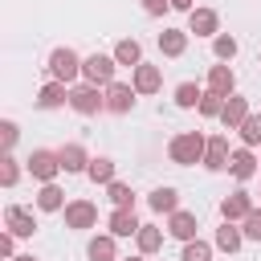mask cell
I'll use <instances>...</instances> for the list:
<instances>
[{"label": "cell", "instance_id": "cell-1", "mask_svg": "<svg viewBox=\"0 0 261 261\" xmlns=\"http://www.w3.org/2000/svg\"><path fill=\"white\" fill-rule=\"evenodd\" d=\"M204 151H208V139H204L200 130H184V135H175V139H171V147H167V155H171L179 167L200 163V159H204Z\"/></svg>", "mask_w": 261, "mask_h": 261}, {"label": "cell", "instance_id": "cell-2", "mask_svg": "<svg viewBox=\"0 0 261 261\" xmlns=\"http://www.w3.org/2000/svg\"><path fill=\"white\" fill-rule=\"evenodd\" d=\"M49 73H53V82H73L82 73V57L73 49H53L49 53Z\"/></svg>", "mask_w": 261, "mask_h": 261}, {"label": "cell", "instance_id": "cell-3", "mask_svg": "<svg viewBox=\"0 0 261 261\" xmlns=\"http://www.w3.org/2000/svg\"><path fill=\"white\" fill-rule=\"evenodd\" d=\"M114 57H106V53H94V57H86L82 61V77L90 82V86H110L114 82Z\"/></svg>", "mask_w": 261, "mask_h": 261}, {"label": "cell", "instance_id": "cell-4", "mask_svg": "<svg viewBox=\"0 0 261 261\" xmlns=\"http://www.w3.org/2000/svg\"><path fill=\"white\" fill-rule=\"evenodd\" d=\"M69 106L77 110V114H98V110H106V98L98 94V86H73L69 90Z\"/></svg>", "mask_w": 261, "mask_h": 261}, {"label": "cell", "instance_id": "cell-5", "mask_svg": "<svg viewBox=\"0 0 261 261\" xmlns=\"http://www.w3.org/2000/svg\"><path fill=\"white\" fill-rule=\"evenodd\" d=\"M29 171H33V179H41V184H53V175L61 171V159H57V151H33L29 155Z\"/></svg>", "mask_w": 261, "mask_h": 261}, {"label": "cell", "instance_id": "cell-6", "mask_svg": "<svg viewBox=\"0 0 261 261\" xmlns=\"http://www.w3.org/2000/svg\"><path fill=\"white\" fill-rule=\"evenodd\" d=\"M94 224H98V204H90V200L65 204V228H94Z\"/></svg>", "mask_w": 261, "mask_h": 261}, {"label": "cell", "instance_id": "cell-7", "mask_svg": "<svg viewBox=\"0 0 261 261\" xmlns=\"http://www.w3.org/2000/svg\"><path fill=\"white\" fill-rule=\"evenodd\" d=\"M130 106H135V86L110 82V86H106V110H110V114H126Z\"/></svg>", "mask_w": 261, "mask_h": 261}, {"label": "cell", "instance_id": "cell-8", "mask_svg": "<svg viewBox=\"0 0 261 261\" xmlns=\"http://www.w3.org/2000/svg\"><path fill=\"white\" fill-rule=\"evenodd\" d=\"M249 118V102L241 98V94H232V98H224V110H220V122H224V130H241V122Z\"/></svg>", "mask_w": 261, "mask_h": 261}, {"label": "cell", "instance_id": "cell-9", "mask_svg": "<svg viewBox=\"0 0 261 261\" xmlns=\"http://www.w3.org/2000/svg\"><path fill=\"white\" fill-rule=\"evenodd\" d=\"M139 216H135V208H114L110 212V237H139Z\"/></svg>", "mask_w": 261, "mask_h": 261}, {"label": "cell", "instance_id": "cell-10", "mask_svg": "<svg viewBox=\"0 0 261 261\" xmlns=\"http://www.w3.org/2000/svg\"><path fill=\"white\" fill-rule=\"evenodd\" d=\"M220 29V16L212 12V8H192V20H188V33H196V37H212Z\"/></svg>", "mask_w": 261, "mask_h": 261}, {"label": "cell", "instance_id": "cell-11", "mask_svg": "<svg viewBox=\"0 0 261 261\" xmlns=\"http://www.w3.org/2000/svg\"><path fill=\"white\" fill-rule=\"evenodd\" d=\"M159 86H163L159 65H135V94H155Z\"/></svg>", "mask_w": 261, "mask_h": 261}, {"label": "cell", "instance_id": "cell-12", "mask_svg": "<svg viewBox=\"0 0 261 261\" xmlns=\"http://www.w3.org/2000/svg\"><path fill=\"white\" fill-rule=\"evenodd\" d=\"M249 212H253L249 192H232V196H224V204H220V216H224V220H245Z\"/></svg>", "mask_w": 261, "mask_h": 261}, {"label": "cell", "instance_id": "cell-13", "mask_svg": "<svg viewBox=\"0 0 261 261\" xmlns=\"http://www.w3.org/2000/svg\"><path fill=\"white\" fill-rule=\"evenodd\" d=\"M4 224H8V232H12V237H33V228H37L33 212H24V208H16V204L4 212Z\"/></svg>", "mask_w": 261, "mask_h": 261}, {"label": "cell", "instance_id": "cell-14", "mask_svg": "<svg viewBox=\"0 0 261 261\" xmlns=\"http://www.w3.org/2000/svg\"><path fill=\"white\" fill-rule=\"evenodd\" d=\"M57 159H61L65 171H86V167H90V155H86L82 143H65V147L57 151Z\"/></svg>", "mask_w": 261, "mask_h": 261}, {"label": "cell", "instance_id": "cell-15", "mask_svg": "<svg viewBox=\"0 0 261 261\" xmlns=\"http://www.w3.org/2000/svg\"><path fill=\"white\" fill-rule=\"evenodd\" d=\"M208 94L232 98V69H228V65H212V69H208Z\"/></svg>", "mask_w": 261, "mask_h": 261}, {"label": "cell", "instance_id": "cell-16", "mask_svg": "<svg viewBox=\"0 0 261 261\" xmlns=\"http://www.w3.org/2000/svg\"><path fill=\"white\" fill-rule=\"evenodd\" d=\"M61 102H69L65 82H49V86H41V94H37V106H41V110H57Z\"/></svg>", "mask_w": 261, "mask_h": 261}, {"label": "cell", "instance_id": "cell-17", "mask_svg": "<svg viewBox=\"0 0 261 261\" xmlns=\"http://www.w3.org/2000/svg\"><path fill=\"white\" fill-rule=\"evenodd\" d=\"M204 163H208L212 171H220V167H228V139H224V135H212V139H208V151H204Z\"/></svg>", "mask_w": 261, "mask_h": 261}, {"label": "cell", "instance_id": "cell-18", "mask_svg": "<svg viewBox=\"0 0 261 261\" xmlns=\"http://www.w3.org/2000/svg\"><path fill=\"white\" fill-rule=\"evenodd\" d=\"M159 49H163L167 57H179V53L188 49V33H184V29H163V33H159Z\"/></svg>", "mask_w": 261, "mask_h": 261}, {"label": "cell", "instance_id": "cell-19", "mask_svg": "<svg viewBox=\"0 0 261 261\" xmlns=\"http://www.w3.org/2000/svg\"><path fill=\"white\" fill-rule=\"evenodd\" d=\"M37 208H41V212H61V208H65V192H61L57 184H45V188L37 192Z\"/></svg>", "mask_w": 261, "mask_h": 261}, {"label": "cell", "instance_id": "cell-20", "mask_svg": "<svg viewBox=\"0 0 261 261\" xmlns=\"http://www.w3.org/2000/svg\"><path fill=\"white\" fill-rule=\"evenodd\" d=\"M167 232H171V237H179V241H192V237H196V216H192V212H171Z\"/></svg>", "mask_w": 261, "mask_h": 261}, {"label": "cell", "instance_id": "cell-21", "mask_svg": "<svg viewBox=\"0 0 261 261\" xmlns=\"http://www.w3.org/2000/svg\"><path fill=\"white\" fill-rule=\"evenodd\" d=\"M114 61H118V65H143V49H139V41H130V37L118 41V45H114Z\"/></svg>", "mask_w": 261, "mask_h": 261}, {"label": "cell", "instance_id": "cell-22", "mask_svg": "<svg viewBox=\"0 0 261 261\" xmlns=\"http://www.w3.org/2000/svg\"><path fill=\"white\" fill-rule=\"evenodd\" d=\"M228 171H232L237 179H249V175L257 171V159H253V151H232V159H228Z\"/></svg>", "mask_w": 261, "mask_h": 261}, {"label": "cell", "instance_id": "cell-23", "mask_svg": "<svg viewBox=\"0 0 261 261\" xmlns=\"http://www.w3.org/2000/svg\"><path fill=\"white\" fill-rule=\"evenodd\" d=\"M241 241H245V232H241V228H232V220H224V224L216 228V245H220L224 253H237V249H241Z\"/></svg>", "mask_w": 261, "mask_h": 261}, {"label": "cell", "instance_id": "cell-24", "mask_svg": "<svg viewBox=\"0 0 261 261\" xmlns=\"http://www.w3.org/2000/svg\"><path fill=\"white\" fill-rule=\"evenodd\" d=\"M200 102H204V90H200L196 82H184V86H175V106L192 110V106H200Z\"/></svg>", "mask_w": 261, "mask_h": 261}, {"label": "cell", "instance_id": "cell-25", "mask_svg": "<svg viewBox=\"0 0 261 261\" xmlns=\"http://www.w3.org/2000/svg\"><path fill=\"white\" fill-rule=\"evenodd\" d=\"M175 204H179V200H175V188H155V192H151V208H155V212H167V216H171V212H179Z\"/></svg>", "mask_w": 261, "mask_h": 261}, {"label": "cell", "instance_id": "cell-26", "mask_svg": "<svg viewBox=\"0 0 261 261\" xmlns=\"http://www.w3.org/2000/svg\"><path fill=\"white\" fill-rule=\"evenodd\" d=\"M86 175H90L94 184H114V163H110V159H90Z\"/></svg>", "mask_w": 261, "mask_h": 261}, {"label": "cell", "instance_id": "cell-27", "mask_svg": "<svg viewBox=\"0 0 261 261\" xmlns=\"http://www.w3.org/2000/svg\"><path fill=\"white\" fill-rule=\"evenodd\" d=\"M135 241H139V249H143V253H155V249H159V245H163V232H159V228H155V224H143V228H139V237H135Z\"/></svg>", "mask_w": 261, "mask_h": 261}, {"label": "cell", "instance_id": "cell-28", "mask_svg": "<svg viewBox=\"0 0 261 261\" xmlns=\"http://www.w3.org/2000/svg\"><path fill=\"white\" fill-rule=\"evenodd\" d=\"M90 261H114V237H94L90 241Z\"/></svg>", "mask_w": 261, "mask_h": 261}, {"label": "cell", "instance_id": "cell-29", "mask_svg": "<svg viewBox=\"0 0 261 261\" xmlns=\"http://www.w3.org/2000/svg\"><path fill=\"white\" fill-rule=\"evenodd\" d=\"M212 53H216L220 61H228V57L237 53V37H228V33H216V41H212Z\"/></svg>", "mask_w": 261, "mask_h": 261}, {"label": "cell", "instance_id": "cell-30", "mask_svg": "<svg viewBox=\"0 0 261 261\" xmlns=\"http://www.w3.org/2000/svg\"><path fill=\"white\" fill-rule=\"evenodd\" d=\"M241 139H245L249 147H257V143H261V118H257V114H249V118L241 122Z\"/></svg>", "mask_w": 261, "mask_h": 261}, {"label": "cell", "instance_id": "cell-31", "mask_svg": "<svg viewBox=\"0 0 261 261\" xmlns=\"http://www.w3.org/2000/svg\"><path fill=\"white\" fill-rule=\"evenodd\" d=\"M184 261H212V249L204 241H188L184 245Z\"/></svg>", "mask_w": 261, "mask_h": 261}, {"label": "cell", "instance_id": "cell-32", "mask_svg": "<svg viewBox=\"0 0 261 261\" xmlns=\"http://www.w3.org/2000/svg\"><path fill=\"white\" fill-rule=\"evenodd\" d=\"M220 110H224V98H220V94H204L200 114H204V118H220Z\"/></svg>", "mask_w": 261, "mask_h": 261}, {"label": "cell", "instance_id": "cell-33", "mask_svg": "<svg viewBox=\"0 0 261 261\" xmlns=\"http://www.w3.org/2000/svg\"><path fill=\"white\" fill-rule=\"evenodd\" d=\"M110 200H114V208H135V196L126 184H110Z\"/></svg>", "mask_w": 261, "mask_h": 261}, {"label": "cell", "instance_id": "cell-34", "mask_svg": "<svg viewBox=\"0 0 261 261\" xmlns=\"http://www.w3.org/2000/svg\"><path fill=\"white\" fill-rule=\"evenodd\" d=\"M249 241H261V208H253L249 216H245V228H241Z\"/></svg>", "mask_w": 261, "mask_h": 261}, {"label": "cell", "instance_id": "cell-35", "mask_svg": "<svg viewBox=\"0 0 261 261\" xmlns=\"http://www.w3.org/2000/svg\"><path fill=\"white\" fill-rule=\"evenodd\" d=\"M16 175H20L16 159H12V155H4V167H0V184H4V188H12V184H16Z\"/></svg>", "mask_w": 261, "mask_h": 261}, {"label": "cell", "instance_id": "cell-36", "mask_svg": "<svg viewBox=\"0 0 261 261\" xmlns=\"http://www.w3.org/2000/svg\"><path fill=\"white\" fill-rule=\"evenodd\" d=\"M0 135H4V151H8V147L16 143V135H20V130H16V122H0Z\"/></svg>", "mask_w": 261, "mask_h": 261}, {"label": "cell", "instance_id": "cell-37", "mask_svg": "<svg viewBox=\"0 0 261 261\" xmlns=\"http://www.w3.org/2000/svg\"><path fill=\"white\" fill-rule=\"evenodd\" d=\"M143 8H147L151 16H163V12L171 8V0H143Z\"/></svg>", "mask_w": 261, "mask_h": 261}, {"label": "cell", "instance_id": "cell-38", "mask_svg": "<svg viewBox=\"0 0 261 261\" xmlns=\"http://www.w3.org/2000/svg\"><path fill=\"white\" fill-rule=\"evenodd\" d=\"M0 253L12 261V232H8V237H0Z\"/></svg>", "mask_w": 261, "mask_h": 261}, {"label": "cell", "instance_id": "cell-39", "mask_svg": "<svg viewBox=\"0 0 261 261\" xmlns=\"http://www.w3.org/2000/svg\"><path fill=\"white\" fill-rule=\"evenodd\" d=\"M171 8H184V12H192V0H171Z\"/></svg>", "mask_w": 261, "mask_h": 261}, {"label": "cell", "instance_id": "cell-40", "mask_svg": "<svg viewBox=\"0 0 261 261\" xmlns=\"http://www.w3.org/2000/svg\"><path fill=\"white\" fill-rule=\"evenodd\" d=\"M12 261H37V257H12Z\"/></svg>", "mask_w": 261, "mask_h": 261}, {"label": "cell", "instance_id": "cell-41", "mask_svg": "<svg viewBox=\"0 0 261 261\" xmlns=\"http://www.w3.org/2000/svg\"><path fill=\"white\" fill-rule=\"evenodd\" d=\"M126 261H143V257H126Z\"/></svg>", "mask_w": 261, "mask_h": 261}]
</instances>
